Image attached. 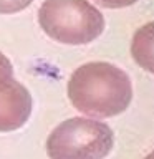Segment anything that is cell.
<instances>
[{
	"label": "cell",
	"instance_id": "obj_1",
	"mask_svg": "<svg viewBox=\"0 0 154 159\" xmlns=\"http://www.w3.org/2000/svg\"><path fill=\"white\" fill-rule=\"evenodd\" d=\"M73 108L91 118H113L124 113L133 99L128 73L108 61H89L73 71L68 81Z\"/></svg>",
	"mask_w": 154,
	"mask_h": 159
},
{
	"label": "cell",
	"instance_id": "obj_2",
	"mask_svg": "<svg viewBox=\"0 0 154 159\" xmlns=\"http://www.w3.org/2000/svg\"><path fill=\"white\" fill-rule=\"evenodd\" d=\"M38 23L52 40L63 45H88L104 30V17L88 0H45Z\"/></svg>",
	"mask_w": 154,
	"mask_h": 159
},
{
	"label": "cell",
	"instance_id": "obj_3",
	"mask_svg": "<svg viewBox=\"0 0 154 159\" xmlns=\"http://www.w3.org/2000/svg\"><path fill=\"white\" fill-rule=\"evenodd\" d=\"M114 146L113 129L91 118H70L47 139L50 159H104Z\"/></svg>",
	"mask_w": 154,
	"mask_h": 159
},
{
	"label": "cell",
	"instance_id": "obj_4",
	"mask_svg": "<svg viewBox=\"0 0 154 159\" xmlns=\"http://www.w3.org/2000/svg\"><path fill=\"white\" fill-rule=\"evenodd\" d=\"M32 96L22 83L12 80L0 91V133L20 129L32 114Z\"/></svg>",
	"mask_w": 154,
	"mask_h": 159
},
{
	"label": "cell",
	"instance_id": "obj_5",
	"mask_svg": "<svg viewBox=\"0 0 154 159\" xmlns=\"http://www.w3.org/2000/svg\"><path fill=\"white\" fill-rule=\"evenodd\" d=\"M131 55L143 70L154 75V22L143 25L134 33L131 42Z\"/></svg>",
	"mask_w": 154,
	"mask_h": 159
},
{
	"label": "cell",
	"instance_id": "obj_6",
	"mask_svg": "<svg viewBox=\"0 0 154 159\" xmlns=\"http://www.w3.org/2000/svg\"><path fill=\"white\" fill-rule=\"evenodd\" d=\"M13 80V66L10 60L0 52V91Z\"/></svg>",
	"mask_w": 154,
	"mask_h": 159
},
{
	"label": "cell",
	"instance_id": "obj_7",
	"mask_svg": "<svg viewBox=\"0 0 154 159\" xmlns=\"http://www.w3.org/2000/svg\"><path fill=\"white\" fill-rule=\"evenodd\" d=\"M33 0H0V13L8 15V13H17L22 12L32 3Z\"/></svg>",
	"mask_w": 154,
	"mask_h": 159
},
{
	"label": "cell",
	"instance_id": "obj_8",
	"mask_svg": "<svg viewBox=\"0 0 154 159\" xmlns=\"http://www.w3.org/2000/svg\"><path fill=\"white\" fill-rule=\"evenodd\" d=\"M93 2H96L99 7L104 8H126L134 5L138 0H93Z\"/></svg>",
	"mask_w": 154,
	"mask_h": 159
},
{
	"label": "cell",
	"instance_id": "obj_9",
	"mask_svg": "<svg viewBox=\"0 0 154 159\" xmlns=\"http://www.w3.org/2000/svg\"><path fill=\"white\" fill-rule=\"evenodd\" d=\"M144 159H154V152H151V154H147V156L144 157Z\"/></svg>",
	"mask_w": 154,
	"mask_h": 159
}]
</instances>
